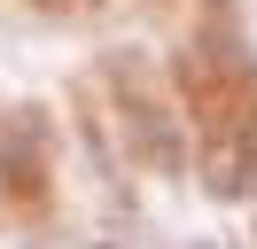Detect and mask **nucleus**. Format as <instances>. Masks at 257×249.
<instances>
[{"label": "nucleus", "instance_id": "obj_1", "mask_svg": "<svg viewBox=\"0 0 257 249\" xmlns=\"http://www.w3.org/2000/svg\"><path fill=\"white\" fill-rule=\"evenodd\" d=\"M39 171H47V117L39 109H16L0 125V179L16 195H39Z\"/></svg>", "mask_w": 257, "mask_h": 249}, {"label": "nucleus", "instance_id": "obj_2", "mask_svg": "<svg viewBox=\"0 0 257 249\" xmlns=\"http://www.w3.org/2000/svg\"><path fill=\"white\" fill-rule=\"evenodd\" d=\"M203 179H210V195L218 202H241L257 187V133H218L203 148Z\"/></svg>", "mask_w": 257, "mask_h": 249}]
</instances>
